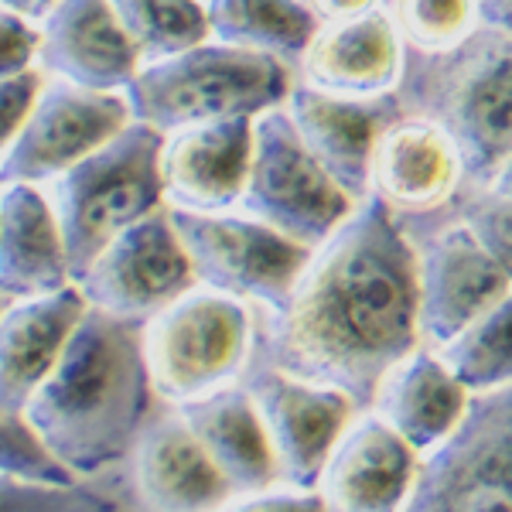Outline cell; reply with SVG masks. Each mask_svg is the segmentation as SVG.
I'll use <instances>...</instances> for the list:
<instances>
[{
  "mask_svg": "<svg viewBox=\"0 0 512 512\" xmlns=\"http://www.w3.org/2000/svg\"><path fill=\"white\" fill-rule=\"evenodd\" d=\"M110 4L127 35L134 38L144 65L212 38L209 14L198 0H110Z\"/></svg>",
  "mask_w": 512,
  "mask_h": 512,
  "instance_id": "cell-27",
  "label": "cell"
},
{
  "mask_svg": "<svg viewBox=\"0 0 512 512\" xmlns=\"http://www.w3.org/2000/svg\"><path fill=\"white\" fill-rule=\"evenodd\" d=\"M478 24L485 31L512 35V0H478Z\"/></svg>",
  "mask_w": 512,
  "mask_h": 512,
  "instance_id": "cell-36",
  "label": "cell"
},
{
  "mask_svg": "<svg viewBox=\"0 0 512 512\" xmlns=\"http://www.w3.org/2000/svg\"><path fill=\"white\" fill-rule=\"evenodd\" d=\"M468 407L472 390L444 366L437 349L420 345L386 373L369 410H376L410 448L427 454L458 431Z\"/></svg>",
  "mask_w": 512,
  "mask_h": 512,
  "instance_id": "cell-23",
  "label": "cell"
},
{
  "mask_svg": "<svg viewBox=\"0 0 512 512\" xmlns=\"http://www.w3.org/2000/svg\"><path fill=\"white\" fill-rule=\"evenodd\" d=\"M89 308L123 321H151L198 284L168 205L134 222L76 277Z\"/></svg>",
  "mask_w": 512,
  "mask_h": 512,
  "instance_id": "cell-9",
  "label": "cell"
},
{
  "mask_svg": "<svg viewBox=\"0 0 512 512\" xmlns=\"http://www.w3.org/2000/svg\"><path fill=\"white\" fill-rule=\"evenodd\" d=\"M420 345V253L379 195L362 198L311 253L260 332L263 366L335 386L359 410L373 407L386 373Z\"/></svg>",
  "mask_w": 512,
  "mask_h": 512,
  "instance_id": "cell-1",
  "label": "cell"
},
{
  "mask_svg": "<svg viewBox=\"0 0 512 512\" xmlns=\"http://www.w3.org/2000/svg\"><path fill=\"white\" fill-rule=\"evenodd\" d=\"M253 161V117L209 120L164 134V205L188 212H233Z\"/></svg>",
  "mask_w": 512,
  "mask_h": 512,
  "instance_id": "cell-14",
  "label": "cell"
},
{
  "mask_svg": "<svg viewBox=\"0 0 512 512\" xmlns=\"http://www.w3.org/2000/svg\"><path fill=\"white\" fill-rule=\"evenodd\" d=\"M512 291L506 270L492 260L468 222L444 229L420 253V335L441 349Z\"/></svg>",
  "mask_w": 512,
  "mask_h": 512,
  "instance_id": "cell-13",
  "label": "cell"
},
{
  "mask_svg": "<svg viewBox=\"0 0 512 512\" xmlns=\"http://www.w3.org/2000/svg\"><path fill=\"white\" fill-rule=\"evenodd\" d=\"M461 222L472 226V233L482 239V246L492 253V260L506 270L512 280V202L502 195H495L485 188V195H478L475 202H468Z\"/></svg>",
  "mask_w": 512,
  "mask_h": 512,
  "instance_id": "cell-30",
  "label": "cell"
},
{
  "mask_svg": "<svg viewBox=\"0 0 512 512\" xmlns=\"http://www.w3.org/2000/svg\"><path fill=\"white\" fill-rule=\"evenodd\" d=\"M420 458L376 410H362L335 444L318 495L328 512H403Z\"/></svg>",
  "mask_w": 512,
  "mask_h": 512,
  "instance_id": "cell-15",
  "label": "cell"
},
{
  "mask_svg": "<svg viewBox=\"0 0 512 512\" xmlns=\"http://www.w3.org/2000/svg\"><path fill=\"white\" fill-rule=\"evenodd\" d=\"M403 512H512V383L472 393L458 431L420 458Z\"/></svg>",
  "mask_w": 512,
  "mask_h": 512,
  "instance_id": "cell-7",
  "label": "cell"
},
{
  "mask_svg": "<svg viewBox=\"0 0 512 512\" xmlns=\"http://www.w3.org/2000/svg\"><path fill=\"white\" fill-rule=\"evenodd\" d=\"M294 86L291 62L253 48L202 41L168 59L140 65L123 96L140 123L161 134L229 117H256L280 106Z\"/></svg>",
  "mask_w": 512,
  "mask_h": 512,
  "instance_id": "cell-3",
  "label": "cell"
},
{
  "mask_svg": "<svg viewBox=\"0 0 512 512\" xmlns=\"http://www.w3.org/2000/svg\"><path fill=\"white\" fill-rule=\"evenodd\" d=\"M216 41L301 62L325 21L304 0H202Z\"/></svg>",
  "mask_w": 512,
  "mask_h": 512,
  "instance_id": "cell-25",
  "label": "cell"
},
{
  "mask_svg": "<svg viewBox=\"0 0 512 512\" xmlns=\"http://www.w3.org/2000/svg\"><path fill=\"white\" fill-rule=\"evenodd\" d=\"M41 52V24L14 11H0V76L35 69Z\"/></svg>",
  "mask_w": 512,
  "mask_h": 512,
  "instance_id": "cell-31",
  "label": "cell"
},
{
  "mask_svg": "<svg viewBox=\"0 0 512 512\" xmlns=\"http://www.w3.org/2000/svg\"><path fill=\"white\" fill-rule=\"evenodd\" d=\"M0 472L7 482L41 485V489H72L79 475L45 444L24 414H0Z\"/></svg>",
  "mask_w": 512,
  "mask_h": 512,
  "instance_id": "cell-29",
  "label": "cell"
},
{
  "mask_svg": "<svg viewBox=\"0 0 512 512\" xmlns=\"http://www.w3.org/2000/svg\"><path fill=\"white\" fill-rule=\"evenodd\" d=\"M434 113L458 147L465 178L489 185L512 158V35L489 31L441 79Z\"/></svg>",
  "mask_w": 512,
  "mask_h": 512,
  "instance_id": "cell-11",
  "label": "cell"
},
{
  "mask_svg": "<svg viewBox=\"0 0 512 512\" xmlns=\"http://www.w3.org/2000/svg\"><path fill=\"white\" fill-rule=\"evenodd\" d=\"M31 499H35L38 512H79L89 499H76V485L72 489H41V485H28ZM110 506H99L96 512H103Z\"/></svg>",
  "mask_w": 512,
  "mask_h": 512,
  "instance_id": "cell-34",
  "label": "cell"
},
{
  "mask_svg": "<svg viewBox=\"0 0 512 512\" xmlns=\"http://www.w3.org/2000/svg\"><path fill=\"white\" fill-rule=\"evenodd\" d=\"M198 284L277 308L294 291L311 260V246L284 236L246 212H188L168 209Z\"/></svg>",
  "mask_w": 512,
  "mask_h": 512,
  "instance_id": "cell-8",
  "label": "cell"
},
{
  "mask_svg": "<svg viewBox=\"0 0 512 512\" xmlns=\"http://www.w3.org/2000/svg\"><path fill=\"white\" fill-rule=\"evenodd\" d=\"M134 120L123 93H99L48 76L18 137L0 151V178L48 185Z\"/></svg>",
  "mask_w": 512,
  "mask_h": 512,
  "instance_id": "cell-10",
  "label": "cell"
},
{
  "mask_svg": "<svg viewBox=\"0 0 512 512\" xmlns=\"http://www.w3.org/2000/svg\"><path fill=\"white\" fill-rule=\"evenodd\" d=\"M390 14L403 41L431 55L454 52L482 28L478 0H393Z\"/></svg>",
  "mask_w": 512,
  "mask_h": 512,
  "instance_id": "cell-28",
  "label": "cell"
},
{
  "mask_svg": "<svg viewBox=\"0 0 512 512\" xmlns=\"http://www.w3.org/2000/svg\"><path fill=\"white\" fill-rule=\"evenodd\" d=\"M301 82L335 96H390L403 76V35L383 7L345 21H325L297 62Z\"/></svg>",
  "mask_w": 512,
  "mask_h": 512,
  "instance_id": "cell-19",
  "label": "cell"
},
{
  "mask_svg": "<svg viewBox=\"0 0 512 512\" xmlns=\"http://www.w3.org/2000/svg\"><path fill=\"white\" fill-rule=\"evenodd\" d=\"M253 345L250 301L205 284H195L144 321V355L154 393L171 407L233 386L250 366Z\"/></svg>",
  "mask_w": 512,
  "mask_h": 512,
  "instance_id": "cell-5",
  "label": "cell"
},
{
  "mask_svg": "<svg viewBox=\"0 0 512 512\" xmlns=\"http://www.w3.org/2000/svg\"><path fill=\"white\" fill-rule=\"evenodd\" d=\"M161 147V130H154L151 123L130 120L110 144L86 154L59 178L41 185L59 216L72 280L123 229L164 209Z\"/></svg>",
  "mask_w": 512,
  "mask_h": 512,
  "instance_id": "cell-4",
  "label": "cell"
},
{
  "mask_svg": "<svg viewBox=\"0 0 512 512\" xmlns=\"http://www.w3.org/2000/svg\"><path fill=\"white\" fill-rule=\"evenodd\" d=\"M461 178L465 168L448 130L431 117H400L373 151L369 195H379L396 212H427L448 202Z\"/></svg>",
  "mask_w": 512,
  "mask_h": 512,
  "instance_id": "cell-21",
  "label": "cell"
},
{
  "mask_svg": "<svg viewBox=\"0 0 512 512\" xmlns=\"http://www.w3.org/2000/svg\"><path fill=\"white\" fill-rule=\"evenodd\" d=\"M144 325L89 308L21 414L79 478L130 458L154 400Z\"/></svg>",
  "mask_w": 512,
  "mask_h": 512,
  "instance_id": "cell-2",
  "label": "cell"
},
{
  "mask_svg": "<svg viewBox=\"0 0 512 512\" xmlns=\"http://www.w3.org/2000/svg\"><path fill=\"white\" fill-rule=\"evenodd\" d=\"M175 410L202 441V448L212 454V461L229 478L236 495L267 492L280 485L274 444H270L260 407L246 386H222V390L188 400Z\"/></svg>",
  "mask_w": 512,
  "mask_h": 512,
  "instance_id": "cell-24",
  "label": "cell"
},
{
  "mask_svg": "<svg viewBox=\"0 0 512 512\" xmlns=\"http://www.w3.org/2000/svg\"><path fill=\"white\" fill-rule=\"evenodd\" d=\"M130 458L140 506L147 512H216L236 499L229 478L178 410L147 424Z\"/></svg>",
  "mask_w": 512,
  "mask_h": 512,
  "instance_id": "cell-20",
  "label": "cell"
},
{
  "mask_svg": "<svg viewBox=\"0 0 512 512\" xmlns=\"http://www.w3.org/2000/svg\"><path fill=\"white\" fill-rule=\"evenodd\" d=\"M89 301L82 287L72 284L59 291L7 301L0 315V414H21L45 376L62 359Z\"/></svg>",
  "mask_w": 512,
  "mask_h": 512,
  "instance_id": "cell-18",
  "label": "cell"
},
{
  "mask_svg": "<svg viewBox=\"0 0 512 512\" xmlns=\"http://www.w3.org/2000/svg\"><path fill=\"white\" fill-rule=\"evenodd\" d=\"M45 69L35 65V69L14 72V76H0V113H4V144L18 137V130L24 127V120L35 110L41 89H45Z\"/></svg>",
  "mask_w": 512,
  "mask_h": 512,
  "instance_id": "cell-32",
  "label": "cell"
},
{
  "mask_svg": "<svg viewBox=\"0 0 512 512\" xmlns=\"http://www.w3.org/2000/svg\"><path fill=\"white\" fill-rule=\"evenodd\" d=\"M38 24V65L52 79L99 93H123L144 65L110 0H55Z\"/></svg>",
  "mask_w": 512,
  "mask_h": 512,
  "instance_id": "cell-17",
  "label": "cell"
},
{
  "mask_svg": "<svg viewBox=\"0 0 512 512\" xmlns=\"http://www.w3.org/2000/svg\"><path fill=\"white\" fill-rule=\"evenodd\" d=\"M72 284L69 250L52 198L31 181H4L0 192V294L7 301Z\"/></svg>",
  "mask_w": 512,
  "mask_h": 512,
  "instance_id": "cell-22",
  "label": "cell"
},
{
  "mask_svg": "<svg viewBox=\"0 0 512 512\" xmlns=\"http://www.w3.org/2000/svg\"><path fill=\"white\" fill-rule=\"evenodd\" d=\"M4 11H14L28 21H45V14L55 7V0H0Z\"/></svg>",
  "mask_w": 512,
  "mask_h": 512,
  "instance_id": "cell-37",
  "label": "cell"
},
{
  "mask_svg": "<svg viewBox=\"0 0 512 512\" xmlns=\"http://www.w3.org/2000/svg\"><path fill=\"white\" fill-rule=\"evenodd\" d=\"M437 355L472 393L502 390L512 383V291L495 308L472 321Z\"/></svg>",
  "mask_w": 512,
  "mask_h": 512,
  "instance_id": "cell-26",
  "label": "cell"
},
{
  "mask_svg": "<svg viewBox=\"0 0 512 512\" xmlns=\"http://www.w3.org/2000/svg\"><path fill=\"white\" fill-rule=\"evenodd\" d=\"M321 21H345V18H359V14L373 11L376 0H304Z\"/></svg>",
  "mask_w": 512,
  "mask_h": 512,
  "instance_id": "cell-35",
  "label": "cell"
},
{
  "mask_svg": "<svg viewBox=\"0 0 512 512\" xmlns=\"http://www.w3.org/2000/svg\"><path fill=\"white\" fill-rule=\"evenodd\" d=\"M216 512H328L321 502L318 489L315 492H301V489H284V492H246L229 499L226 506Z\"/></svg>",
  "mask_w": 512,
  "mask_h": 512,
  "instance_id": "cell-33",
  "label": "cell"
},
{
  "mask_svg": "<svg viewBox=\"0 0 512 512\" xmlns=\"http://www.w3.org/2000/svg\"><path fill=\"white\" fill-rule=\"evenodd\" d=\"M277 454L284 489L315 492L335 444L362 414L359 403L335 386L297 379L284 369L260 366L246 379Z\"/></svg>",
  "mask_w": 512,
  "mask_h": 512,
  "instance_id": "cell-12",
  "label": "cell"
},
{
  "mask_svg": "<svg viewBox=\"0 0 512 512\" xmlns=\"http://www.w3.org/2000/svg\"><path fill=\"white\" fill-rule=\"evenodd\" d=\"M355 198L308 151L287 106L253 117V161L239 209L318 250L355 212Z\"/></svg>",
  "mask_w": 512,
  "mask_h": 512,
  "instance_id": "cell-6",
  "label": "cell"
},
{
  "mask_svg": "<svg viewBox=\"0 0 512 512\" xmlns=\"http://www.w3.org/2000/svg\"><path fill=\"white\" fill-rule=\"evenodd\" d=\"M485 188H489V192H495V195H502V198H509V202H512V158L502 164L499 175H495Z\"/></svg>",
  "mask_w": 512,
  "mask_h": 512,
  "instance_id": "cell-38",
  "label": "cell"
},
{
  "mask_svg": "<svg viewBox=\"0 0 512 512\" xmlns=\"http://www.w3.org/2000/svg\"><path fill=\"white\" fill-rule=\"evenodd\" d=\"M297 134L308 151L325 164V171L355 202L369 195V168L383 130L400 120V103L390 96L352 99L315 89L297 79L284 99Z\"/></svg>",
  "mask_w": 512,
  "mask_h": 512,
  "instance_id": "cell-16",
  "label": "cell"
}]
</instances>
